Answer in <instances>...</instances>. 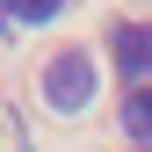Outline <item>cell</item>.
<instances>
[{
    "mask_svg": "<svg viewBox=\"0 0 152 152\" xmlns=\"http://www.w3.org/2000/svg\"><path fill=\"white\" fill-rule=\"evenodd\" d=\"M123 130L152 145V87H130V102H123Z\"/></svg>",
    "mask_w": 152,
    "mask_h": 152,
    "instance_id": "3957f363",
    "label": "cell"
},
{
    "mask_svg": "<svg viewBox=\"0 0 152 152\" xmlns=\"http://www.w3.org/2000/svg\"><path fill=\"white\" fill-rule=\"evenodd\" d=\"M44 102L51 109H87L94 102V58L87 51H58L44 65Z\"/></svg>",
    "mask_w": 152,
    "mask_h": 152,
    "instance_id": "6da1fadb",
    "label": "cell"
},
{
    "mask_svg": "<svg viewBox=\"0 0 152 152\" xmlns=\"http://www.w3.org/2000/svg\"><path fill=\"white\" fill-rule=\"evenodd\" d=\"M22 22H58V0H15Z\"/></svg>",
    "mask_w": 152,
    "mask_h": 152,
    "instance_id": "277c9868",
    "label": "cell"
},
{
    "mask_svg": "<svg viewBox=\"0 0 152 152\" xmlns=\"http://www.w3.org/2000/svg\"><path fill=\"white\" fill-rule=\"evenodd\" d=\"M116 58H123V72H152V29L123 22L116 29Z\"/></svg>",
    "mask_w": 152,
    "mask_h": 152,
    "instance_id": "7a4b0ae2",
    "label": "cell"
},
{
    "mask_svg": "<svg viewBox=\"0 0 152 152\" xmlns=\"http://www.w3.org/2000/svg\"><path fill=\"white\" fill-rule=\"evenodd\" d=\"M7 22H15V0H0V29H7Z\"/></svg>",
    "mask_w": 152,
    "mask_h": 152,
    "instance_id": "5b68a950",
    "label": "cell"
}]
</instances>
